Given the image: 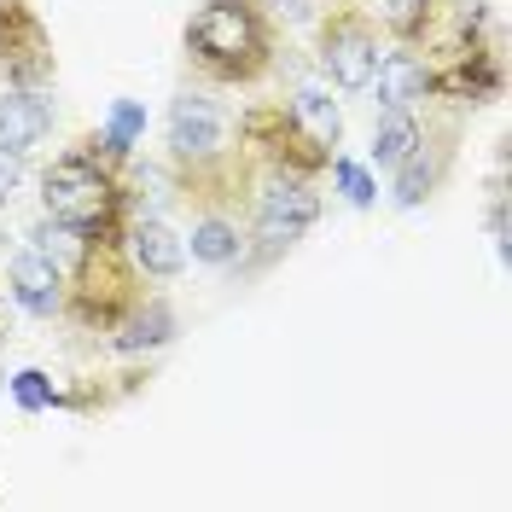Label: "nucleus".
Segmentation results:
<instances>
[{
    "label": "nucleus",
    "instance_id": "nucleus-24",
    "mask_svg": "<svg viewBox=\"0 0 512 512\" xmlns=\"http://www.w3.org/2000/svg\"><path fill=\"white\" fill-rule=\"evenodd\" d=\"M274 12H286V18H303L309 6H303V0H274Z\"/></svg>",
    "mask_w": 512,
    "mask_h": 512
},
{
    "label": "nucleus",
    "instance_id": "nucleus-5",
    "mask_svg": "<svg viewBox=\"0 0 512 512\" xmlns=\"http://www.w3.org/2000/svg\"><path fill=\"white\" fill-rule=\"evenodd\" d=\"M379 24L355 6H338L326 24H320V70L344 88V94H361L379 70Z\"/></svg>",
    "mask_w": 512,
    "mask_h": 512
},
{
    "label": "nucleus",
    "instance_id": "nucleus-6",
    "mask_svg": "<svg viewBox=\"0 0 512 512\" xmlns=\"http://www.w3.org/2000/svg\"><path fill=\"white\" fill-rule=\"evenodd\" d=\"M320 222V198L309 192V181H291V175H274L268 187L256 192V222H251V239H256V256L291 251L309 227Z\"/></svg>",
    "mask_w": 512,
    "mask_h": 512
},
{
    "label": "nucleus",
    "instance_id": "nucleus-4",
    "mask_svg": "<svg viewBox=\"0 0 512 512\" xmlns=\"http://www.w3.org/2000/svg\"><path fill=\"white\" fill-rule=\"evenodd\" d=\"M239 140L274 175H291V181H315V175H326V163H332V146H320L315 134L291 117V105H251L239 117Z\"/></svg>",
    "mask_w": 512,
    "mask_h": 512
},
{
    "label": "nucleus",
    "instance_id": "nucleus-18",
    "mask_svg": "<svg viewBox=\"0 0 512 512\" xmlns=\"http://www.w3.org/2000/svg\"><path fill=\"white\" fill-rule=\"evenodd\" d=\"M419 134H425V128H419L414 111H384V123L373 128V146H367V152H373L379 169H396V163L419 146Z\"/></svg>",
    "mask_w": 512,
    "mask_h": 512
},
{
    "label": "nucleus",
    "instance_id": "nucleus-22",
    "mask_svg": "<svg viewBox=\"0 0 512 512\" xmlns=\"http://www.w3.org/2000/svg\"><path fill=\"white\" fill-rule=\"evenodd\" d=\"M489 239H495V256L507 262V192H495V204H489Z\"/></svg>",
    "mask_w": 512,
    "mask_h": 512
},
{
    "label": "nucleus",
    "instance_id": "nucleus-20",
    "mask_svg": "<svg viewBox=\"0 0 512 512\" xmlns=\"http://www.w3.org/2000/svg\"><path fill=\"white\" fill-rule=\"evenodd\" d=\"M12 402H18L24 414H47V408H59V390H53L47 373L24 367V373H12Z\"/></svg>",
    "mask_w": 512,
    "mask_h": 512
},
{
    "label": "nucleus",
    "instance_id": "nucleus-7",
    "mask_svg": "<svg viewBox=\"0 0 512 512\" xmlns=\"http://www.w3.org/2000/svg\"><path fill=\"white\" fill-rule=\"evenodd\" d=\"M0 76L6 88H47L53 82V35L30 0H0Z\"/></svg>",
    "mask_w": 512,
    "mask_h": 512
},
{
    "label": "nucleus",
    "instance_id": "nucleus-17",
    "mask_svg": "<svg viewBox=\"0 0 512 512\" xmlns=\"http://www.w3.org/2000/svg\"><path fill=\"white\" fill-rule=\"evenodd\" d=\"M384 30L396 35L402 47H431L437 41V18H443V0H384Z\"/></svg>",
    "mask_w": 512,
    "mask_h": 512
},
{
    "label": "nucleus",
    "instance_id": "nucleus-19",
    "mask_svg": "<svg viewBox=\"0 0 512 512\" xmlns=\"http://www.w3.org/2000/svg\"><path fill=\"white\" fill-rule=\"evenodd\" d=\"M291 117L309 128L320 146H338V134H344V117H338V105H332V94H326V88H297V99H291Z\"/></svg>",
    "mask_w": 512,
    "mask_h": 512
},
{
    "label": "nucleus",
    "instance_id": "nucleus-8",
    "mask_svg": "<svg viewBox=\"0 0 512 512\" xmlns=\"http://www.w3.org/2000/svg\"><path fill=\"white\" fill-rule=\"evenodd\" d=\"M507 70H501V53L483 47V41H466V47H448L443 64H431V94L437 99H460V105H483V99L501 94Z\"/></svg>",
    "mask_w": 512,
    "mask_h": 512
},
{
    "label": "nucleus",
    "instance_id": "nucleus-23",
    "mask_svg": "<svg viewBox=\"0 0 512 512\" xmlns=\"http://www.w3.org/2000/svg\"><path fill=\"white\" fill-rule=\"evenodd\" d=\"M18 181H24V158H12V152L0 146V204H12Z\"/></svg>",
    "mask_w": 512,
    "mask_h": 512
},
{
    "label": "nucleus",
    "instance_id": "nucleus-21",
    "mask_svg": "<svg viewBox=\"0 0 512 512\" xmlns=\"http://www.w3.org/2000/svg\"><path fill=\"white\" fill-rule=\"evenodd\" d=\"M326 169H332V181L344 187V198H350L355 210H373L379 187H373V175H367L361 163H350V158H338V152H332V163H326Z\"/></svg>",
    "mask_w": 512,
    "mask_h": 512
},
{
    "label": "nucleus",
    "instance_id": "nucleus-14",
    "mask_svg": "<svg viewBox=\"0 0 512 512\" xmlns=\"http://www.w3.org/2000/svg\"><path fill=\"white\" fill-rule=\"evenodd\" d=\"M181 332V320H175V309L163 303V297H140L134 309H128L117 326H111V350L117 355H140V350H163L169 338Z\"/></svg>",
    "mask_w": 512,
    "mask_h": 512
},
{
    "label": "nucleus",
    "instance_id": "nucleus-13",
    "mask_svg": "<svg viewBox=\"0 0 512 512\" xmlns=\"http://www.w3.org/2000/svg\"><path fill=\"white\" fill-rule=\"evenodd\" d=\"M367 88H379L384 111H414L419 99L431 94V64L419 59L414 47L379 53V70H373V82H367Z\"/></svg>",
    "mask_w": 512,
    "mask_h": 512
},
{
    "label": "nucleus",
    "instance_id": "nucleus-11",
    "mask_svg": "<svg viewBox=\"0 0 512 512\" xmlns=\"http://www.w3.org/2000/svg\"><path fill=\"white\" fill-rule=\"evenodd\" d=\"M6 291H12V303H18L24 315H35V320H53L64 309V274L35 251V245L12 256V268H6Z\"/></svg>",
    "mask_w": 512,
    "mask_h": 512
},
{
    "label": "nucleus",
    "instance_id": "nucleus-10",
    "mask_svg": "<svg viewBox=\"0 0 512 512\" xmlns=\"http://www.w3.org/2000/svg\"><path fill=\"white\" fill-rule=\"evenodd\" d=\"M123 251H128V262L140 268V280H175V274L187 268L181 233H175L169 222H158V216H146V210H128Z\"/></svg>",
    "mask_w": 512,
    "mask_h": 512
},
{
    "label": "nucleus",
    "instance_id": "nucleus-3",
    "mask_svg": "<svg viewBox=\"0 0 512 512\" xmlns=\"http://www.w3.org/2000/svg\"><path fill=\"white\" fill-rule=\"evenodd\" d=\"M41 204H47L53 222L76 227V233H88V239H94V233H123V222H128V198H123L117 169L94 163L82 146L47 163V175H41Z\"/></svg>",
    "mask_w": 512,
    "mask_h": 512
},
{
    "label": "nucleus",
    "instance_id": "nucleus-12",
    "mask_svg": "<svg viewBox=\"0 0 512 512\" xmlns=\"http://www.w3.org/2000/svg\"><path fill=\"white\" fill-rule=\"evenodd\" d=\"M47 134H53V105H47L41 88H6L0 94V146L12 158L35 152Z\"/></svg>",
    "mask_w": 512,
    "mask_h": 512
},
{
    "label": "nucleus",
    "instance_id": "nucleus-9",
    "mask_svg": "<svg viewBox=\"0 0 512 512\" xmlns=\"http://www.w3.org/2000/svg\"><path fill=\"white\" fill-rule=\"evenodd\" d=\"M222 140H227V117L216 111V99L181 94L169 105V158L175 163L204 169V163L222 158Z\"/></svg>",
    "mask_w": 512,
    "mask_h": 512
},
{
    "label": "nucleus",
    "instance_id": "nucleus-16",
    "mask_svg": "<svg viewBox=\"0 0 512 512\" xmlns=\"http://www.w3.org/2000/svg\"><path fill=\"white\" fill-rule=\"evenodd\" d=\"M192 251V262H204V268H239L245 262V239H239V227L227 222V216H198L192 222V239H181Z\"/></svg>",
    "mask_w": 512,
    "mask_h": 512
},
{
    "label": "nucleus",
    "instance_id": "nucleus-1",
    "mask_svg": "<svg viewBox=\"0 0 512 512\" xmlns=\"http://www.w3.org/2000/svg\"><path fill=\"white\" fill-rule=\"evenodd\" d=\"M187 59L222 82V88H245L274 64V24L262 0H204L187 24Z\"/></svg>",
    "mask_w": 512,
    "mask_h": 512
},
{
    "label": "nucleus",
    "instance_id": "nucleus-15",
    "mask_svg": "<svg viewBox=\"0 0 512 512\" xmlns=\"http://www.w3.org/2000/svg\"><path fill=\"white\" fill-rule=\"evenodd\" d=\"M448 158H454V146H425V134H419V146L396 163V210H419L437 192Z\"/></svg>",
    "mask_w": 512,
    "mask_h": 512
},
{
    "label": "nucleus",
    "instance_id": "nucleus-2",
    "mask_svg": "<svg viewBox=\"0 0 512 512\" xmlns=\"http://www.w3.org/2000/svg\"><path fill=\"white\" fill-rule=\"evenodd\" d=\"M134 303H140V268L128 262L123 233H94L82 245V256H76V268L64 274L59 315H70L76 326H88V332H111Z\"/></svg>",
    "mask_w": 512,
    "mask_h": 512
}]
</instances>
